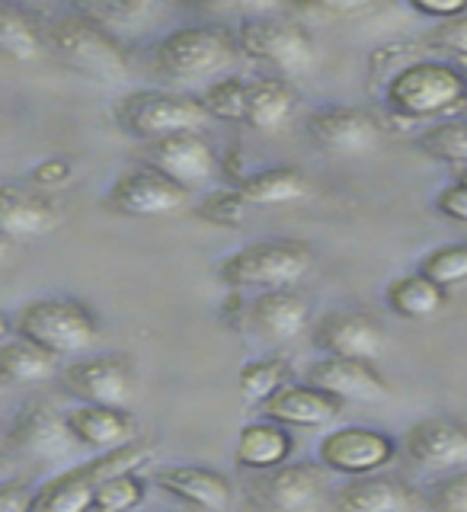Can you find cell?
Here are the masks:
<instances>
[{"label":"cell","instance_id":"obj_1","mask_svg":"<svg viewBox=\"0 0 467 512\" xmlns=\"http://www.w3.org/2000/svg\"><path fill=\"white\" fill-rule=\"evenodd\" d=\"M384 100L400 119H436L467 106V74L455 64L420 58L388 77Z\"/></svg>","mask_w":467,"mask_h":512},{"label":"cell","instance_id":"obj_2","mask_svg":"<svg viewBox=\"0 0 467 512\" xmlns=\"http://www.w3.org/2000/svg\"><path fill=\"white\" fill-rule=\"evenodd\" d=\"M20 340L39 346L52 359H71L87 352L100 336V317L90 304L74 298H36L16 317Z\"/></svg>","mask_w":467,"mask_h":512},{"label":"cell","instance_id":"obj_3","mask_svg":"<svg viewBox=\"0 0 467 512\" xmlns=\"http://www.w3.org/2000/svg\"><path fill=\"white\" fill-rule=\"evenodd\" d=\"M314 266V253L301 240H256L218 263V276L231 288H288Z\"/></svg>","mask_w":467,"mask_h":512},{"label":"cell","instance_id":"obj_4","mask_svg":"<svg viewBox=\"0 0 467 512\" xmlns=\"http://www.w3.org/2000/svg\"><path fill=\"white\" fill-rule=\"evenodd\" d=\"M148 458H151V445H138V442L116 448V452H103L100 458L80 464V468H71L52 480H45L32 493L29 512H90L93 493L103 480L135 471Z\"/></svg>","mask_w":467,"mask_h":512},{"label":"cell","instance_id":"obj_5","mask_svg":"<svg viewBox=\"0 0 467 512\" xmlns=\"http://www.w3.org/2000/svg\"><path fill=\"white\" fill-rule=\"evenodd\" d=\"M45 45L77 74H87L93 80H125L128 77V58L119 48V42L77 13L61 16V20L48 26Z\"/></svg>","mask_w":467,"mask_h":512},{"label":"cell","instance_id":"obj_6","mask_svg":"<svg viewBox=\"0 0 467 512\" xmlns=\"http://www.w3.org/2000/svg\"><path fill=\"white\" fill-rule=\"evenodd\" d=\"M237 55V39L221 26L173 29L154 48V64L176 80H202L221 74Z\"/></svg>","mask_w":467,"mask_h":512},{"label":"cell","instance_id":"obj_7","mask_svg":"<svg viewBox=\"0 0 467 512\" xmlns=\"http://www.w3.org/2000/svg\"><path fill=\"white\" fill-rule=\"evenodd\" d=\"M119 125L141 141H160L180 132H196L205 125L208 112L202 100L170 90H135L119 100Z\"/></svg>","mask_w":467,"mask_h":512},{"label":"cell","instance_id":"obj_8","mask_svg":"<svg viewBox=\"0 0 467 512\" xmlns=\"http://www.w3.org/2000/svg\"><path fill=\"white\" fill-rule=\"evenodd\" d=\"M237 48L279 74H304L314 64V36L288 16H253L237 26Z\"/></svg>","mask_w":467,"mask_h":512},{"label":"cell","instance_id":"obj_9","mask_svg":"<svg viewBox=\"0 0 467 512\" xmlns=\"http://www.w3.org/2000/svg\"><path fill=\"white\" fill-rule=\"evenodd\" d=\"M394 439L368 426H343L327 432L317 445L320 468L346 477H372L394 461Z\"/></svg>","mask_w":467,"mask_h":512},{"label":"cell","instance_id":"obj_10","mask_svg":"<svg viewBox=\"0 0 467 512\" xmlns=\"http://www.w3.org/2000/svg\"><path fill=\"white\" fill-rule=\"evenodd\" d=\"M189 202V192L167 180L164 173L151 167H135L116 176V183L109 186L103 205L109 212L125 218H160L173 215Z\"/></svg>","mask_w":467,"mask_h":512},{"label":"cell","instance_id":"obj_11","mask_svg":"<svg viewBox=\"0 0 467 512\" xmlns=\"http://www.w3.org/2000/svg\"><path fill=\"white\" fill-rule=\"evenodd\" d=\"M144 167L164 173L176 186L199 189L218 176V154L199 132H180L144 144Z\"/></svg>","mask_w":467,"mask_h":512},{"label":"cell","instance_id":"obj_12","mask_svg":"<svg viewBox=\"0 0 467 512\" xmlns=\"http://www.w3.org/2000/svg\"><path fill=\"white\" fill-rule=\"evenodd\" d=\"M64 391L74 394L80 404L93 407H122L132 400L135 372L122 356H90L74 359L61 368Z\"/></svg>","mask_w":467,"mask_h":512},{"label":"cell","instance_id":"obj_13","mask_svg":"<svg viewBox=\"0 0 467 512\" xmlns=\"http://www.w3.org/2000/svg\"><path fill=\"white\" fill-rule=\"evenodd\" d=\"M311 141L320 151L327 154H343V157H356V154H368L378 148L381 141V125L368 109L362 106H320L314 109L308 122Z\"/></svg>","mask_w":467,"mask_h":512},{"label":"cell","instance_id":"obj_14","mask_svg":"<svg viewBox=\"0 0 467 512\" xmlns=\"http://www.w3.org/2000/svg\"><path fill=\"white\" fill-rule=\"evenodd\" d=\"M317 346L336 359H359V362H375L388 340L375 317L362 311H330L317 320L314 327Z\"/></svg>","mask_w":467,"mask_h":512},{"label":"cell","instance_id":"obj_15","mask_svg":"<svg viewBox=\"0 0 467 512\" xmlns=\"http://www.w3.org/2000/svg\"><path fill=\"white\" fill-rule=\"evenodd\" d=\"M407 455L432 471L467 468V426L452 416H426L407 429Z\"/></svg>","mask_w":467,"mask_h":512},{"label":"cell","instance_id":"obj_16","mask_svg":"<svg viewBox=\"0 0 467 512\" xmlns=\"http://www.w3.org/2000/svg\"><path fill=\"white\" fill-rule=\"evenodd\" d=\"M308 384L333 394L336 400H359V404H372V400H384L391 394V384L384 381L372 362L359 359H317L308 368Z\"/></svg>","mask_w":467,"mask_h":512},{"label":"cell","instance_id":"obj_17","mask_svg":"<svg viewBox=\"0 0 467 512\" xmlns=\"http://www.w3.org/2000/svg\"><path fill=\"white\" fill-rule=\"evenodd\" d=\"M157 487L199 512H224L231 506V480L199 464H170L154 474Z\"/></svg>","mask_w":467,"mask_h":512},{"label":"cell","instance_id":"obj_18","mask_svg":"<svg viewBox=\"0 0 467 512\" xmlns=\"http://www.w3.org/2000/svg\"><path fill=\"white\" fill-rule=\"evenodd\" d=\"M266 416L279 426H298V429H320L330 426L343 413V400L314 388V384H285L279 394L266 400Z\"/></svg>","mask_w":467,"mask_h":512},{"label":"cell","instance_id":"obj_19","mask_svg":"<svg viewBox=\"0 0 467 512\" xmlns=\"http://www.w3.org/2000/svg\"><path fill=\"white\" fill-rule=\"evenodd\" d=\"M10 442L16 452L32 458H58L71 448L74 436L68 429L64 413L48 404H29L10 426Z\"/></svg>","mask_w":467,"mask_h":512},{"label":"cell","instance_id":"obj_20","mask_svg":"<svg viewBox=\"0 0 467 512\" xmlns=\"http://www.w3.org/2000/svg\"><path fill=\"white\" fill-rule=\"evenodd\" d=\"M260 496L272 512H314L324 496V471L311 461L282 464L266 474Z\"/></svg>","mask_w":467,"mask_h":512},{"label":"cell","instance_id":"obj_21","mask_svg":"<svg viewBox=\"0 0 467 512\" xmlns=\"http://www.w3.org/2000/svg\"><path fill=\"white\" fill-rule=\"evenodd\" d=\"M68 429L74 442L96 448V452H116L135 442V416L125 413L122 407H93V404H80L74 410L64 413Z\"/></svg>","mask_w":467,"mask_h":512},{"label":"cell","instance_id":"obj_22","mask_svg":"<svg viewBox=\"0 0 467 512\" xmlns=\"http://www.w3.org/2000/svg\"><path fill=\"white\" fill-rule=\"evenodd\" d=\"M311 320V304L304 301L292 288H269L250 308V324L253 330L269 343H288L308 330Z\"/></svg>","mask_w":467,"mask_h":512},{"label":"cell","instance_id":"obj_23","mask_svg":"<svg viewBox=\"0 0 467 512\" xmlns=\"http://www.w3.org/2000/svg\"><path fill=\"white\" fill-rule=\"evenodd\" d=\"M61 221L58 208L39 192L23 186H0V237H39Z\"/></svg>","mask_w":467,"mask_h":512},{"label":"cell","instance_id":"obj_24","mask_svg":"<svg viewBox=\"0 0 467 512\" xmlns=\"http://www.w3.org/2000/svg\"><path fill=\"white\" fill-rule=\"evenodd\" d=\"M292 448H295V439L285 426L272 423V420L247 423L237 432L234 461L247 471H276L288 461Z\"/></svg>","mask_w":467,"mask_h":512},{"label":"cell","instance_id":"obj_25","mask_svg":"<svg viewBox=\"0 0 467 512\" xmlns=\"http://www.w3.org/2000/svg\"><path fill=\"white\" fill-rule=\"evenodd\" d=\"M413 496L410 490L391 477H359L336 493V512H410Z\"/></svg>","mask_w":467,"mask_h":512},{"label":"cell","instance_id":"obj_26","mask_svg":"<svg viewBox=\"0 0 467 512\" xmlns=\"http://www.w3.org/2000/svg\"><path fill=\"white\" fill-rule=\"evenodd\" d=\"M247 205H295L314 196L311 180L295 167H269L250 173L237 186Z\"/></svg>","mask_w":467,"mask_h":512},{"label":"cell","instance_id":"obj_27","mask_svg":"<svg viewBox=\"0 0 467 512\" xmlns=\"http://www.w3.org/2000/svg\"><path fill=\"white\" fill-rule=\"evenodd\" d=\"M295 112V90L282 77H260L247 84V116L244 122L260 132H276Z\"/></svg>","mask_w":467,"mask_h":512},{"label":"cell","instance_id":"obj_28","mask_svg":"<svg viewBox=\"0 0 467 512\" xmlns=\"http://www.w3.org/2000/svg\"><path fill=\"white\" fill-rule=\"evenodd\" d=\"M384 301H388V308L397 317L426 320V317H436L445 308L448 295H445V288L432 285L429 279L420 276V272H410V276H397L394 282H388V288H384Z\"/></svg>","mask_w":467,"mask_h":512},{"label":"cell","instance_id":"obj_29","mask_svg":"<svg viewBox=\"0 0 467 512\" xmlns=\"http://www.w3.org/2000/svg\"><path fill=\"white\" fill-rule=\"evenodd\" d=\"M77 16H84L87 23L100 26L103 32H138L151 20L160 16L157 4L148 0H90V4H77Z\"/></svg>","mask_w":467,"mask_h":512},{"label":"cell","instance_id":"obj_30","mask_svg":"<svg viewBox=\"0 0 467 512\" xmlns=\"http://www.w3.org/2000/svg\"><path fill=\"white\" fill-rule=\"evenodd\" d=\"M58 359H52L39 346L26 340H7L0 343V384L7 388H23V384H39L52 378Z\"/></svg>","mask_w":467,"mask_h":512},{"label":"cell","instance_id":"obj_31","mask_svg":"<svg viewBox=\"0 0 467 512\" xmlns=\"http://www.w3.org/2000/svg\"><path fill=\"white\" fill-rule=\"evenodd\" d=\"M45 32L20 7L0 4V55L10 61H39L45 55Z\"/></svg>","mask_w":467,"mask_h":512},{"label":"cell","instance_id":"obj_32","mask_svg":"<svg viewBox=\"0 0 467 512\" xmlns=\"http://www.w3.org/2000/svg\"><path fill=\"white\" fill-rule=\"evenodd\" d=\"M288 384V365L282 359H253L240 368L237 388L244 400L253 404H266L272 394H279Z\"/></svg>","mask_w":467,"mask_h":512},{"label":"cell","instance_id":"obj_33","mask_svg":"<svg viewBox=\"0 0 467 512\" xmlns=\"http://www.w3.org/2000/svg\"><path fill=\"white\" fill-rule=\"evenodd\" d=\"M144 496H148V484L135 471H125L96 487L90 512H135L144 503Z\"/></svg>","mask_w":467,"mask_h":512},{"label":"cell","instance_id":"obj_34","mask_svg":"<svg viewBox=\"0 0 467 512\" xmlns=\"http://www.w3.org/2000/svg\"><path fill=\"white\" fill-rule=\"evenodd\" d=\"M416 272L439 288L467 285V240L464 244H445V247L429 250Z\"/></svg>","mask_w":467,"mask_h":512},{"label":"cell","instance_id":"obj_35","mask_svg":"<svg viewBox=\"0 0 467 512\" xmlns=\"http://www.w3.org/2000/svg\"><path fill=\"white\" fill-rule=\"evenodd\" d=\"M420 151L442 164L467 167V122H442L420 135Z\"/></svg>","mask_w":467,"mask_h":512},{"label":"cell","instance_id":"obj_36","mask_svg":"<svg viewBox=\"0 0 467 512\" xmlns=\"http://www.w3.org/2000/svg\"><path fill=\"white\" fill-rule=\"evenodd\" d=\"M208 116H215L221 122H244L247 116V80L240 77H221L208 87L202 100Z\"/></svg>","mask_w":467,"mask_h":512},{"label":"cell","instance_id":"obj_37","mask_svg":"<svg viewBox=\"0 0 467 512\" xmlns=\"http://www.w3.org/2000/svg\"><path fill=\"white\" fill-rule=\"evenodd\" d=\"M196 215L215 228H234L247 215V199L237 189H215L196 205Z\"/></svg>","mask_w":467,"mask_h":512},{"label":"cell","instance_id":"obj_38","mask_svg":"<svg viewBox=\"0 0 467 512\" xmlns=\"http://www.w3.org/2000/svg\"><path fill=\"white\" fill-rule=\"evenodd\" d=\"M429 503H432V512H467V468L439 480Z\"/></svg>","mask_w":467,"mask_h":512},{"label":"cell","instance_id":"obj_39","mask_svg":"<svg viewBox=\"0 0 467 512\" xmlns=\"http://www.w3.org/2000/svg\"><path fill=\"white\" fill-rule=\"evenodd\" d=\"M429 45L445 48V52H452L458 58H467V13L455 16L448 23H439L436 32L429 36Z\"/></svg>","mask_w":467,"mask_h":512},{"label":"cell","instance_id":"obj_40","mask_svg":"<svg viewBox=\"0 0 467 512\" xmlns=\"http://www.w3.org/2000/svg\"><path fill=\"white\" fill-rule=\"evenodd\" d=\"M71 173H74L71 160L55 154V157H45L42 164L32 167V183L42 186V189H58V186H64L71 180Z\"/></svg>","mask_w":467,"mask_h":512},{"label":"cell","instance_id":"obj_41","mask_svg":"<svg viewBox=\"0 0 467 512\" xmlns=\"http://www.w3.org/2000/svg\"><path fill=\"white\" fill-rule=\"evenodd\" d=\"M436 208H439L445 218H452L458 224H467V186L458 183V180H452L445 189H439Z\"/></svg>","mask_w":467,"mask_h":512},{"label":"cell","instance_id":"obj_42","mask_svg":"<svg viewBox=\"0 0 467 512\" xmlns=\"http://www.w3.org/2000/svg\"><path fill=\"white\" fill-rule=\"evenodd\" d=\"M410 10L429 16V20L448 23V20H455V16L467 13V0H448V4H439V0H410Z\"/></svg>","mask_w":467,"mask_h":512},{"label":"cell","instance_id":"obj_43","mask_svg":"<svg viewBox=\"0 0 467 512\" xmlns=\"http://www.w3.org/2000/svg\"><path fill=\"white\" fill-rule=\"evenodd\" d=\"M32 503V490L23 484V480H7L0 484V512H29Z\"/></svg>","mask_w":467,"mask_h":512},{"label":"cell","instance_id":"obj_44","mask_svg":"<svg viewBox=\"0 0 467 512\" xmlns=\"http://www.w3.org/2000/svg\"><path fill=\"white\" fill-rule=\"evenodd\" d=\"M304 13H320V16H356L368 13L372 4H314V7H301Z\"/></svg>","mask_w":467,"mask_h":512},{"label":"cell","instance_id":"obj_45","mask_svg":"<svg viewBox=\"0 0 467 512\" xmlns=\"http://www.w3.org/2000/svg\"><path fill=\"white\" fill-rule=\"evenodd\" d=\"M7 480H13V468L4 458H0V484H7Z\"/></svg>","mask_w":467,"mask_h":512},{"label":"cell","instance_id":"obj_46","mask_svg":"<svg viewBox=\"0 0 467 512\" xmlns=\"http://www.w3.org/2000/svg\"><path fill=\"white\" fill-rule=\"evenodd\" d=\"M7 336H10V320L0 314V343H7Z\"/></svg>","mask_w":467,"mask_h":512},{"label":"cell","instance_id":"obj_47","mask_svg":"<svg viewBox=\"0 0 467 512\" xmlns=\"http://www.w3.org/2000/svg\"><path fill=\"white\" fill-rule=\"evenodd\" d=\"M7 253H10V240H7V237H0V260H4Z\"/></svg>","mask_w":467,"mask_h":512},{"label":"cell","instance_id":"obj_48","mask_svg":"<svg viewBox=\"0 0 467 512\" xmlns=\"http://www.w3.org/2000/svg\"><path fill=\"white\" fill-rule=\"evenodd\" d=\"M455 180L467 186V167H461V170H458V176H455Z\"/></svg>","mask_w":467,"mask_h":512}]
</instances>
